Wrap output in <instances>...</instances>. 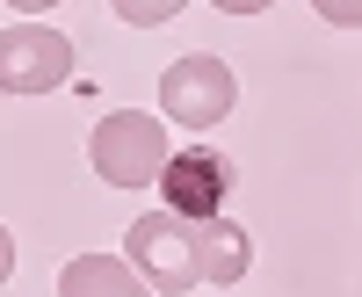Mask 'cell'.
<instances>
[{
    "label": "cell",
    "instance_id": "1",
    "mask_svg": "<svg viewBox=\"0 0 362 297\" xmlns=\"http://www.w3.org/2000/svg\"><path fill=\"white\" fill-rule=\"evenodd\" d=\"M87 160H95V174L109 189H153L167 160H174V145H167V116L153 109H116L95 124V138H87Z\"/></svg>",
    "mask_w": 362,
    "mask_h": 297
},
{
    "label": "cell",
    "instance_id": "6",
    "mask_svg": "<svg viewBox=\"0 0 362 297\" xmlns=\"http://www.w3.org/2000/svg\"><path fill=\"white\" fill-rule=\"evenodd\" d=\"M58 297H153V283L124 254H73L58 269Z\"/></svg>",
    "mask_w": 362,
    "mask_h": 297
},
{
    "label": "cell",
    "instance_id": "4",
    "mask_svg": "<svg viewBox=\"0 0 362 297\" xmlns=\"http://www.w3.org/2000/svg\"><path fill=\"white\" fill-rule=\"evenodd\" d=\"M73 80V44L51 22H8L0 29V95H51Z\"/></svg>",
    "mask_w": 362,
    "mask_h": 297
},
{
    "label": "cell",
    "instance_id": "8",
    "mask_svg": "<svg viewBox=\"0 0 362 297\" xmlns=\"http://www.w3.org/2000/svg\"><path fill=\"white\" fill-rule=\"evenodd\" d=\"M116 15H124L131 29H160V22H174L181 8H189V0H109Z\"/></svg>",
    "mask_w": 362,
    "mask_h": 297
},
{
    "label": "cell",
    "instance_id": "7",
    "mask_svg": "<svg viewBox=\"0 0 362 297\" xmlns=\"http://www.w3.org/2000/svg\"><path fill=\"white\" fill-rule=\"evenodd\" d=\"M254 269V240H247V225H232V218H210L203 225V283H239Z\"/></svg>",
    "mask_w": 362,
    "mask_h": 297
},
{
    "label": "cell",
    "instance_id": "3",
    "mask_svg": "<svg viewBox=\"0 0 362 297\" xmlns=\"http://www.w3.org/2000/svg\"><path fill=\"white\" fill-rule=\"evenodd\" d=\"M232 102H239V80H232L225 58H210V51L174 58V66L160 73V116L181 124V131H218L232 116Z\"/></svg>",
    "mask_w": 362,
    "mask_h": 297
},
{
    "label": "cell",
    "instance_id": "9",
    "mask_svg": "<svg viewBox=\"0 0 362 297\" xmlns=\"http://www.w3.org/2000/svg\"><path fill=\"white\" fill-rule=\"evenodd\" d=\"M312 8L334 22V29H362V0H312Z\"/></svg>",
    "mask_w": 362,
    "mask_h": 297
},
{
    "label": "cell",
    "instance_id": "2",
    "mask_svg": "<svg viewBox=\"0 0 362 297\" xmlns=\"http://www.w3.org/2000/svg\"><path fill=\"white\" fill-rule=\"evenodd\" d=\"M124 261L153 283L160 297H181L203 283V225L181 218V211H145L124 232Z\"/></svg>",
    "mask_w": 362,
    "mask_h": 297
},
{
    "label": "cell",
    "instance_id": "10",
    "mask_svg": "<svg viewBox=\"0 0 362 297\" xmlns=\"http://www.w3.org/2000/svg\"><path fill=\"white\" fill-rule=\"evenodd\" d=\"M210 8H225V15H261V8H276V0H210Z\"/></svg>",
    "mask_w": 362,
    "mask_h": 297
},
{
    "label": "cell",
    "instance_id": "5",
    "mask_svg": "<svg viewBox=\"0 0 362 297\" xmlns=\"http://www.w3.org/2000/svg\"><path fill=\"white\" fill-rule=\"evenodd\" d=\"M160 189H167V211L210 225V218H225L232 160H225V153H174V160H167V174H160Z\"/></svg>",
    "mask_w": 362,
    "mask_h": 297
},
{
    "label": "cell",
    "instance_id": "11",
    "mask_svg": "<svg viewBox=\"0 0 362 297\" xmlns=\"http://www.w3.org/2000/svg\"><path fill=\"white\" fill-rule=\"evenodd\" d=\"M15 276V240H8V225H0V283Z\"/></svg>",
    "mask_w": 362,
    "mask_h": 297
},
{
    "label": "cell",
    "instance_id": "12",
    "mask_svg": "<svg viewBox=\"0 0 362 297\" xmlns=\"http://www.w3.org/2000/svg\"><path fill=\"white\" fill-rule=\"evenodd\" d=\"M8 8H22V15H29V22H37V15H44V8H58V0H8Z\"/></svg>",
    "mask_w": 362,
    "mask_h": 297
}]
</instances>
